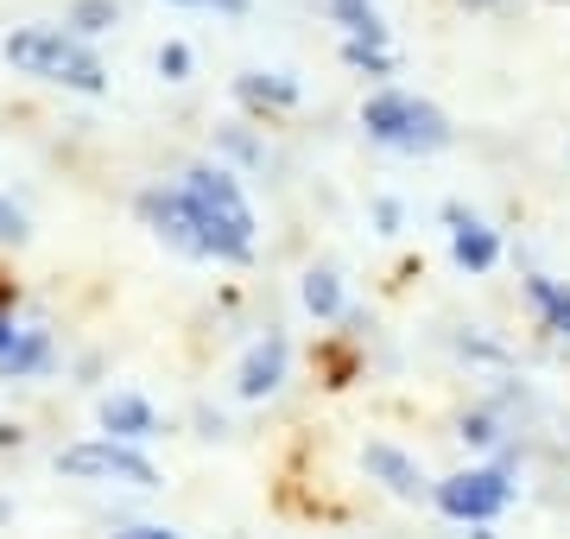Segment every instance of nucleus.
Segmentation results:
<instances>
[{
  "instance_id": "obj_17",
  "label": "nucleus",
  "mask_w": 570,
  "mask_h": 539,
  "mask_svg": "<svg viewBox=\"0 0 570 539\" xmlns=\"http://www.w3.org/2000/svg\"><path fill=\"white\" fill-rule=\"evenodd\" d=\"M343 58L355 63V70H367V77H393V51H387V45H362V39H348V45H343Z\"/></svg>"
},
{
  "instance_id": "obj_13",
  "label": "nucleus",
  "mask_w": 570,
  "mask_h": 539,
  "mask_svg": "<svg viewBox=\"0 0 570 539\" xmlns=\"http://www.w3.org/2000/svg\"><path fill=\"white\" fill-rule=\"evenodd\" d=\"M527 305L539 312L551 336H570V286L564 280H551V273H532L527 280Z\"/></svg>"
},
{
  "instance_id": "obj_12",
  "label": "nucleus",
  "mask_w": 570,
  "mask_h": 539,
  "mask_svg": "<svg viewBox=\"0 0 570 539\" xmlns=\"http://www.w3.org/2000/svg\"><path fill=\"white\" fill-rule=\"evenodd\" d=\"M51 331H20V343L0 355V381H39L51 369Z\"/></svg>"
},
{
  "instance_id": "obj_19",
  "label": "nucleus",
  "mask_w": 570,
  "mask_h": 539,
  "mask_svg": "<svg viewBox=\"0 0 570 539\" xmlns=\"http://www.w3.org/2000/svg\"><path fill=\"white\" fill-rule=\"evenodd\" d=\"M159 77L165 84H184V77H190V45H159Z\"/></svg>"
},
{
  "instance_id": "obj_9",
  "label": "nucleus",
  "mask_w": 570,
  "mask_h": 539,
  "mask_svg": "<svg viewBox=\"0 0 570 539\" xmlns=\"http://www.w3.org/2000/svg\"><path fill=\"white\" fill-rule=\"evenodd\" d=\"M444 223H450V254H456V267L489 273L494 261H501V235H494L482 216H469L463 204H444Z\"/></svg>"
},
{
  "instance_id": "obj_1",
  "label": "nucleus",
  "mask_w": 570,
  "mask_h": 539,
  "mask_svg": "<svg viewBox=\"0 0 570 539\" xmlns=\"http://www.w3.org/2000/svg\"><path fill=\"white\" fill-rule=\"evenodd\" d=\"M184 197L204 223L209 261H228V267H247L254 261V204L242 197V178L228 166H190L184 171Z\"/></svg>"
},
{
  "instance_id": "obj_3",
  "label": "nucleus",
  "mask_w": 570,
  "mask_h": 539,
  "mask_svg": "<svg viewBox=\"0 0 570 539\" xmlns=\"http://www.w3.org/2000/svg\"><path fill=\"white\" fill-rule=\"evenodd\" d=\"M362 127L367 140L393 146V153H444L456 140L444 108L425 102V96H406V89H374L362 102Z\"/></svg>"
},
{
  "instance_id": "obj_5",
  "label": "nucleus",
  "mask_w": 570,
  "mask_h": 539,
  "mask_svg": "<svg viewBox=\"0 0 570 539\" xmlns=\"http://www.w3.org/2000/svg\"><path fill=\"white\" fill-rule=\"evenodd\" d=\"M431 501H438V514L456 520V527H489V520H501L513 508V477L475 463V470H456V477L431 482Z\"/></svg>"
},
{
  "instance_id": "obj_25",
  "label": "nucleus",
  "mask_w": 570,
  "mask_h": 539,
  "mask_svg": "<svg viewBox=\"0 0 570 539\" xmlns=\"http://www.w3.org/2000/svg\"><path fill=\"white\" fill-rule=\"evenodd\" d=\"M108 539H178L171 527H121V533H108Z\"/></svg>"
},
{
  "instance_id": "obj_2",
  "label": "nucleus",
  "mask_w": 570,
  "mask_h": 539,
  "mask_svg": "<svg viewBox=\"0 0 570 539\" xmlns=\"http://www.w3.org/2000/svg\"><path fill=\"white\" fill-rule=\"evenodd\" d=\"M0 58L13 63L20 77L77 89V96H102V89H108V63L96 58L82 39H70L63 26H20V32H7Z\"/></svg>"
},
{
  "instance_id": "obj_27",
  "label": "nucleus",
  "mask_w": 570,
  "mask_h": 539,
  "mask_svg": "<svg viewBox=\"0 0 570 539\" xmlns=\"http://www.w3.org/2000/svg\"><path fill=\"white\" fill-rule=\"evenodd\" d=\"M469 7H494V0H469Z\"/></svg>"
},
{
  "instance_id": "obj_14",
  "label": "nucleus",
  "mask_w": 570,
  "mask_h": 539,
  "mask_svg": "<svg viewBox=\"0 0 570 539\" xmlns=\"http://www.w3.org/2000/svg\"><path fill=\"white\" fill-rule=\"evenodd\" d=\"M115 26H121V0H70V7H63V32L82 39V45L115 32Z\"/></svg>"
},
{
  "instance_id": "obj_8",
  "label": "nucleus",
  "mask_w": 570,
  "mask_h": 539,
  "mask_svg": "<svg viewBox=\"0 0 570 539\" xmlns=\"http://www.w3.org/2000/svg\"><path fill=\"white\" fill-rule=\"evenodd\" d=\"M362 470L381 482L387 496H400V501H425V496H431V477L419 470V457H406L400 444H367V451H362Z\"/></svg>"
},
{
  "instance_id": "obj_22",
  "label": "nucleus",
  "mask_w": 570,
  "mask_h": 539,
  "mask_svg": "<svg viewBox=\"0 0 570 539\" xmlns=\"http://www.w3.org/2000/svg\"><path fill=\"white\" fill-rule=\"evenodd\" d=\"M165 7H197V13H228V20L247 13V0H165Z\"/></svg>"
},
{
  "instance_id": "obj_7",
  "label": "nucleus",
  "mask_w": 570,
  "mask_h": 539,
  "mask_svg": "<svg viewBox=\"0 0 570 539\" xmlns=\"http://www.w3.org/2000/svg\"><path fill=\"white\" fill-rule=\"evenodd\" d=\"M285 362H292V343H285L279 331H266L261 343H254V350L242 355V369H235V394H242V400H266V394H279Z\"/></svg>"
},
{
  "instance_id": "obj_11",
  "label": "nucleus",
  "mask_w": 570,
  "mask_h": 539,
  "mask_svg": "<svg viewBox=\"0 0 570 539\" xmlns=\"http://www.w3.org/2000/svg\"><path fill=\"white\" fill-rule=\"evenodd\" d=\"M235 96H242L247 108L279 115V108H298V77H285V70H242V77H235Z\"/></svg>"
},
{
  "instance_id": "obj_15",
  "label": "nucleus",
  "mask_w": 570,
  "mask_h": 539,
  "mask_svg": "<svg viewBox=\"0 0 570 539\" xmlns=\"http://www.w3.org/2000/svg\"><path fill=\"white\" fill-rule=\"evenodd\" d=\"M330 20L343 26L348 39H362V45H387V20L374 13V0H330Z\"/></svg>"
},
{
  "instance_id": "obj_28",
  "label": "nucleus",
  "mask_w": 570,
  "mask_h": 539,
  "mask_svg": "<svg viewBox=\"0 0 570 539\" xmlns=\"http://www.w3.org/2000/svg\"><path fill=\"white\" fill-rule=\"evenodd\" d=\"M0 520H7V496H0Z\"/></svg>"
},
{
  "instance_id": "obj_21",
  "label": "nucleus",
  "mask_w": 570,
  "mask_h": 539,
  "mask_svg": "<svg viewBox=\"0 0 570 539\" xmlns=\"http://www.w3.org/2000/svg\"><path fill=\"white\" fill-rule=\"evenodd\" d=\"M223 153H228V159H242V166H254V159H261V146L247 140L242 127H223Z\"/></svg>"
},
{
  "instance_id": "obj_4",
  "label": "nucleus",
  "mask_w": 570,
  "mask_h": 539,
  "mask_svg": "<svg viewBox=\"0 0 570 539\" xmlns=\"http://www.w3.org/2000/svg\"><path fill=\"white\" fill-rule=\"evenodd\" d=\"M51 470L70 482H96V489H159V463L140 444H115V438H82L51 457Z\"/></svg>"
},
{
  "instance_id": "obj_23",
  "label": "nucleus",
  "mask_w": 570,
  "mask_h": 539,
  "mask_svg": "<svg viewBox=\"0 0 570 539\" xmlns=\"http://www.w3.org/2000/svg\"><path fill=\"white\" fill-rule=\"evenodd\" d=\"M374 223H381V235H400V204L381 197V204H374Z\"/></svg>"
},
{
  "instance_id": "obj_18",
  "label": "nucleus",
  "mask_w": 570,
  "mask_h": 539,
  "mask_svg": "<svg viewBox=\"0 0 570 539\" xmlns=\"http://www.w3.org/2000/svg\"><path fill=\"white\" fill-rule=\"evenodd\" d=\"M456 438H463V444H475V451H489V444H501V425H494V413H463Z\"/></svg>"
},
{
  "instance_id": "obj_20",
  "label": "nucleus",
  "mask_w": 570,
  "mask_h": 539,
  "mask_svg": "<svg viewBox=\"0 0 570 539\" xmlns=\"http://www.w3.org/2000/svg\"><path fill=\"white\" fill-rule=\"evenodd\" d=\"M26 235H32V228H26V209L0 197V242H26Z\"/></svg>"
},
{
  "instance_id": "obj_10",
  "label": "nucleus",
  "mask_w": 570,
  "mask_h": 539,
  "mask_svg": "<svg viewBox=\"0 0 570 539\" xmlns=\"http://www.w3.org/2000/svg\"><path fill=\"white\" fill-rule=\"evenodd\" d=\"M102 432L115 444H140V438H159V413L140 394H102Z\"/></svg>"
},
{
  "instance_id": "obj_6",
  "label": "nucleus",
  "mask_w": 570,
  "mask_h": 539,
  "mask_svg": "<svg viewBox=\"0 0 570 539\" xmlns=\"http://www.w3.org/2000/svg\"><path fill=\"white\" fill-rule=\"evenodd\" d=\"M140 223L159 235L165 248H178V254H190V261H209V242H204V223H197V209H190V197L184 190H165V185H153V190H140Z\"/></svg>"
},
{
  "instance_id": "obj_26",
  "label": "nucleus",
  "mask_w": 570,
  "mask_h": 539,
  "mask_svg": "<svg viewBox=\"0 0 570 539\" xmlns=\"http://www.w3.org/2000/svg\"><path fill=\"white\" fill-rule=\"evenodd\" d=\"M7 444H20V425H0V451H7Z\"/></svg>"
},
{
  "instance_id": "obj_24",
  "label": "nucleus",
  "mask_w": 570,
  "mask_h": 539,
  "mask_svg": "<svg viewBox=\"0 0 570 539\" xmlns=\"http://www.w3.org/2000/svg\"><path fill=\"white\" fill-rule=\"evenodd\" d=\"M20 331H26L20 317H13V312H0V355H7L13 343H20Z\"/></svg>"
},
{
  "instance_id": "obj_16",
  "label": "nucleus",
  "mask_w": 570,
  "mask_h": 539,
  "mask_svg": "<svg viewBox=\"0 0 570 539\" xmlns=\"http://www.w3.org/2000/svg\"><path fill=\"white\" fill-rule=\"evenodd\" d=\"M298 298H305V312L311 317H343V280H336V273L330 267H311L305 273V286H298Z\"/></svg>"
}]
</instances>
